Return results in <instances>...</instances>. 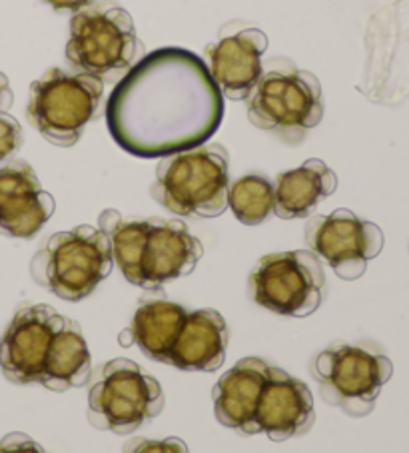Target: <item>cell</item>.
I'll return each mask as SVG.
<instances>
[{
	"label": "cell",
	"instance_id": "cell-15",
	"mask_svg": "<svg viewBox=\"0 0 409 453\" xmlns=\"http://www.w3.org/2000/svg\"><path fill=\"white\" fill-rule=\"evenodd\" d=\"M258 432L282 443L305 435L316 424L312 389L302 380L270 364V376L264 386L256 411Z\"/></svg>",
	"mask_w": 409,
	"mask_h": 453
},
{
	"label": "cell",
	"instance_id": "cell-6",
	"mask_svg": "<svg viewBox=\"0 0 409 453\" xmlns=\"http://www.w3.org/2000/svg\"><path fill=\"white\" fill-rule=\"evenodd\" d=\"M104 81L76 70L50 68L30 84L27 116L41 136L60 148L74 146L104 108Z\"/></svg>",
	"mask_w": 409,
	"mask_h": 453
},
{
	"label": "cell",
	"instance_id": "cell-9",
	"mask_svg": "<svg viewBox=\"0 0 409 453\" xmlns=\"http://www.w3.org/2000/svg\"><path fill=\"white\" fill-rule=\"evenodd\" d=\"M251 298L286 318H308L326 298V272L312 250L267 254L250 276Z\"/></svg>",
	"mask_w": 409,
	"mask_h": 453
},
{
	"label": "cell",
	"instance_id": "cell-12",
	"mask_svg": "<svg viewBox=\"0 0 409 453\" xmlns=\"http://www.w3.org/2000/svg\"><path fill=\"white\" fill-rule=\"evenodd\" d=\"M262 30L242 22L222 28L216 42L208 44L206 66L220 92L230 100H246L264 70L262 57L267 50Z\"/></svg>",
	"mask_w": 409,
	"mask_h": 453
},
{
	"label": "cell",
	"instance_id": "cell-17",
	"mask_svg": "<svg viewBox=\"0 0 409 453\" xmlns=\"http://www.w3.org/2000/svg\"><path fill=\"white\" fill-rule=\"evenodd\" d=\"M230 330L218 310L204 308L188 311L168 365L184 372H218L226 362Z\"/></svg>",
	"mask_w": 409,
	"mask_h": 453
},
{
	"label": "cell",
	"instance_id": "cell-20",
	"mask_svg": "<svg viewBox=\"0 0 409 453\" xmlns=\"http://www.w3.org/2000/svg\"><path fill=\"white\" fill-rule=\"evenodd\" d=\"M186 314V308L172 300L143 298L134 311L128 334L148 357L168 364L170 351L182 330Z\"/></svg>",
	"mask_w": 409,
	"mask_h": 453
},
{
	"label": "cell",
	"instance_id": "cell-16",
	"mask_svg": "<svg viewBox=\"0 0 409 453\" xmlns=\"http://www.w3.org/2000/svg\"><path fill=\"white\" fill-rule=\"evenodd\" d=\"M270 376V364L262 357H243L228 370L212 389L214 416L228 429L240 435H256V411L264 386Z\"/></svg>",
	"mask_w": 409,
	"mask_h": 453
},
{
	"label": "cell",
	"instance_id": "cell-3",
	"mask_svg": "<svg viewBox=\"0 0 409 453\" xmlns=\"http://www.w3.org/2000/svg\"><path fill=\"white\" fill-rule=\"evenodd\" d=\"M230 166L222 144H200L164 156L150 194L160 206L182 218H216L228 210Z\"/></svg>",
	"mask_w": 409,
	"mask_h": 453
},
{
	"label": "cell",
	"instance_id": "cell-18",
	"mask_svg": "<svg viewBox=\"0 0 409 453\" xmlns=\"http://www.w3.org/2000/svg\"><path fill=\"white\" fill-rule=\"evenodd\" d=\"M336 188L337 176L326 162L305 160L300 168L280 172L274 178V214L280 220L310 218Z\"/></svg>",
	"mask_w": 409,
	"mask_h": 453
},
{
	"label": "cell",
	"instance_id": "cell-4",
	"mask_svg": "<svg viewBox=\"0 0 409 453\" xmlns=\"http://www.w3.org/2000/svg\"><path fill=\"white\" fill-rule=\"evenodd\" d=\"M138 41L130 12L114 0H94L70 19L68 66L76 73L118 82L138 62Z\"/></svg>",
	"mask_w": 409,
	"mask_h": 453
},
{
	"label": "cell",
	"instance_id": "cell-14",
	"mask_svg": "<svg viewBox=\"0 0 409 453\" xmlns=\"http://www.w3.org/2000/svg\"><path fill=\"white\" fill-rule=\"evenodd\" d=\"M52 214L54 198L28 162L12 160L0 168V236L35 238Z\"/></svg>",
	"mask_w": 409,
	"mask_h": 453
},
{
	"label": "cell",
	"instance_id": "cell-19",
	"mask_svg": "<svg viewBox=\"0 0 409 453\" xmlns=\"http://www.w3.org/2000/svg\"><path fill=\"white\" fill-rule=\"evenodd\" d=\"M92 376V357L81 324L65 316V322L52 335L46 354L41 386L50 392H68L84 388Z\"/></svg>",
	"mask_w": 409,
	"mask_h": 453
},
{
	"label": "cell",
	"instance_id": "cell-25",
	"mask_svg": "<svg viewBox=\"0 0 409 453\" xmlns=\"http://www.w3.org/2000/svg\"><path fill=\"white\" fill-rule=\"evenodd\" d=\"M138 445H134V448H130V449H186L184 445H148V443H144V441H136ZM152 443H162V441H152Z\"/></svg>",
	"mask_w": 409,
	"mask_h": 453
},
{
	"label": "cell",
	"instance_id": "cell-24",
	"mask_svg": "<svg viewBox=\"0 0 409 453\" xmlns=\"http://www.w3.org/2000/svg\"><path fill=\"white\" fill-rule=\"evenodd\" d=\"M14 103V95L9 82V76L0 73V112H9Z\"/></svg>",
	"mask_w": 409,
	"mask_h": 453
},
{
	"label": "cell",
	"instance_id": "cell-7",
	"mask_svg": "<svg viewBox=\"0 0 409 453\" xmlns=\"http://www.w3.org/2000/svg\"><path fill=\"white\" fill-rule=\"evenodd\" d=\"M312 376L321 400L351 418H364L375 408L382 388L393 376L391 359L374 342L332 343L312 362Z\"/></svg>",
	"mask_w": 409,
	"mask_h": 453
},
{
	"label": "cell",
	"instance_id": "cell-8",
	"mask_svg": "<svg viewBox=\"0 0 409 453\" xmlns=\"http://www.w3.org/2000/svg\"><path fill=\"white\" fill-rule=\"evenodd\" d=\"M89 421L100 432L128 435L164 410L160 381L136 362L116 357L90 376Z\"/></svg>",
	"mask_w": 409,
	"mask_h": 453
},
{
	"label": "cell",
	"instance_id": "cell-1",
	"mask_svg": "<svg viewBox=\"0 0 409 453\" xmlns=\"http://www.w3.org/2000/svg\"><path fill=\"white\" fill-rule=\"evenodd\" d=\"M104 114L110 136L124 152L164 158L216 134L224 95L198 54L166 46L140 58L116 82Z\"/></svg>",
	"mask_w": 409,
	"mask_h": 453
},
{
	"label": "cell",
	"instance_id": "cell-11",
	"mask_svg": "<svg viewBox=\"0 0 409 453\" xmlns=\"http://www.w3.org/2000/svg\"><path fill=\"white\" fill-rule=\"evenodd\" d=\"M65 322L52 306L20 308L0 338V370L11 384H41L54 332Z\"/></svg>",
	"mask_w": 409,
	"mask_h": 453
},
{
	"label": "cell",
	"instance_id": "cell-22",
	"mask_svg": "<svg viewBox=\"0 0 409 453\" xmlns=\"http://www.w3.org/2000/svg\"><path fill=\"white\" fill-rule=\"evenodd\" d=\"M22 144H25V132L20 122L9 112H0V162L12 158Z\"/></svg>",
	"mask_w": 409,
	"mask_h": 453
},
{
	"label": "cell",
	"instance_id": "cell-21",
	"mask_svg": "<svg viewBox=\"0 0 409 453\" xmlns=\"http://www.w3.org/2000/svg\"><path fill=\"white\" fill-rule=\"evenodd\" d=\"M228 208L242 224H262L274 214V182L259 172L238 178L228 188Z\"/></svg>",
	"mask_w": 409,
	"mask_h": 453
},
{
	"label": "cell",
	"instance_id": "cell-5",
	"mask_svg": "<svg viewBox=\"0 0 409 453\" xmlns=\"http://www.w3.org/2000/svg\"><path fill=\"white\" fill-rule=\"evenodd\" d=\"M112 265L108 234L84 224L52 234L30 262V274L57 298L81 302L104 282Z\"/></svg>",
	"mask_w": 409,
	"mask_h": 453
},
{
	"label": "cell",
	"instance_id": "cell-23",
	"mask_svg": "<svg viewBox=\"0 0 409 453\" xmlns=\"http://www.w3.org/2000/svg\"><path fill=\"white\" fill-rule=\"evenodd\" d=\"M42 3L49 4L50 9L57 12H73L74 14L81 9H84V6L94 3V0H42Z\"/></svg>",
	"mask_w": 409,
	"mask_h": 453
},
{
	"label": "cell",
	"instance_id": "cell-13",
	"mask_svg": "<svg viewBox=\"0 0 409 453\" xmlns=\"http://www.w3.org/2000/svg\"><path fill=\"white\" fill-rule=\"evenodd\" d=\"M202 256L204 246L192 236L184 222L148 218L138 265V288L160 290L172 280L192 274Z\"/></svg>",
	"mask_w": 409,
	"mask_h": 453
},
{
	"label": "cell",
	"instance_id": "cell-10",
	"mask_svg": "<svg viewBox=\"0 0 409 453\" xmlns=\"http://www.w3.org/2000/svg\"><path fill=\"white\" fill-rule=\"evenodd\" d=\"M305 242L337 278L350 282L364 276L367 262L382 252L383 232L351 210L340 208L328 216H312L305 224Z\"/></svg>",
	"mask_w": 409,
	"mask_h": 453
},
{
	"label": "cell",
	"instance_id": "cell-2",
	"mask_svg": "<svg viewBox=\"0 0 409 453\" xmlns=\"http://www.w3.org/2000/svg\"><path fill=\"white\" fill-rule=\"evenodd\" d=\"M248 120L286 144H300L324 119V95L316 74L292 60L274 58L246 98Z\"/></svg>",
	"mask_w": 409,
	"mask_h": 453
}]
</instances>
